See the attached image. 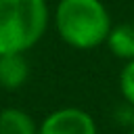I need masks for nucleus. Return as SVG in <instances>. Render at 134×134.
<instances>
[{"mask_svg":"<svg viewBox=\"0 0 134 134\" xmlns=\"http://www.w3.org/2000/svg\"><path fill=\"white\" fill-rule=\"evenodd\" d=\"M130 134H134V124H132V130H130Z\"/></svg>","mask_w":134,"mask_h":134,"instance_id":"obj_8","label":"nucleus"},{"mask_svg":"<svg viewBox=\"0 0 134 134\" xmlns=\"http://www.w3.org/2000/svg\"><path fill=\"white\" fill-rule=\"evenodd\" d=\"M105 44L113 57L124 59V61L134 59V23L121 21V23L111 25Z\"/></svg>","mask_w":134,"mask_h":134,"instance_id":"obj_5","label":"nucleus"},{"mask_svg":"<svg viewBox=\"0 0 134 134\" xmlns=\"http://www.w3.org/2000/svg\"><path fill=\"white\" fill-rule=\"evenodd\" d=\"M48 23L46 0H0V54L27 52L42 40Z\"/></svg>","mask_w":134,"mask_h":134,"instance_id":"obj_2","label":"nucleus"},{"mask_svg":"<svg viewBox=\"0 0 134 134\" xmlns=\"http://www.w3.org/2000/svg\"><path fill=\"white\" fill-rule=\"evenodd\" d=\"M29 77V63L25 52H6L0 54V86L15 90L21 88Z\"/></svg>","mask_w":134,"mask_h":134,"instance_id":"obj_4","label":"nucleus"},{"mask_svg":"<svg viewBox=\"0 0 134 134\" xmlns=\"http://www.w3.org/2000/svg\"><path fill=\"white\" fill-rule=\"evenodd\" d=\"M52 23L59 38L77 50H92L105 44L113 25L103 0H59Z\"/></svg>","mask_w":134,"mask_h":134,"instance_id":"obj_1","label":"nucleus"},{"mask_svg":"<svg viewBox=\"0 0 134 134\" xmlns=\"http://www.w3.org/2000/svg\"><path fill=\"white\" fill-rule=\"evenodd\" d=\"M38 134H96V124L90 113L77 107H65L52 111L38 128Z\"/></svg>","mask_w":134,"mask_h":134,"instance_id":"obj_3","label":"nucleus"},{"mask_svg":"<svg viewBox=\"0 0 134 134\" xmlns=\"http://www.w3.org/2000/svg\"><path fill=\"white\" fill-rule=\"evenodd\" d=\"M0 134H38V126L23 109L8 107L0 111Z\"/></svg>","mask_w":134,"mask_h":134,"instance_id":"obj_6","label":"nucleus"},{"mask_svg":"<svg viewBox=\"0 0 134 134\" xmlns=\"http://www.w3.org/2000/svg\"><path fill=\"white\" fill-rule=\"evenodd\" d=\"M119 90L124 98L134 107V59L126 61L121 73H119Z\"/></svg>","mask_w":134,"mask_h":134,"instance_id":"obj_7","label":"nucleus"}]
</instances>
